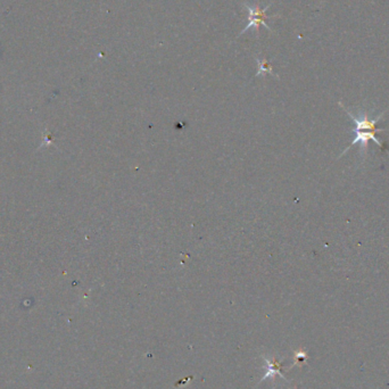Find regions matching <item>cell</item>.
<instances>
[{"instance_id":"1","label":"cell","mask_w":389,"mask_h":389,"mask_svg":"<svg viewBox=\"0 0 389 389\" xmlns=\"http://www.w3.org/2000/svg\"><path fill=\"white\" fill-rule=\"evenodd\" d=\"M272 4H270V5H267L265 8H263L262 10V8H259V6H257V5H250V4L244 3L245 10L248 12V24H247V27H246L243 31L239 33V36L244 34L245 32H247L249 29H255V31L258 33L259 32V25L261 24L270 31L271 29L265 22V19L267 17L266 12H267V10H269V7Z\"/></svg>"},{"instance_id":"2","label":"cell","mask_w":389,"mask_h":389,"mask_svg":"<svg viewBox=\"0 0 389 389\" xmlns=\"http://www.w3.org/2000/svg\"><path fill=\"white\" fill-rule=\"evenodd\" d=\"M353 132H355V137L353 138V140H352L351 145H349L348 148L344 150L343 154H341L340 156H343L346 151L351 149L354 145L358 144L360 145V151H361L362 157H364L367 153V148H369V141H371V140L375 142V144H377L380 148H383L382 142L378 140L377 137H375V133H377V131H371V130H365V129H354Z\"/></svg>"},{"instance_id":"3","label":"cell","mask_w":389,"mask_h":389,"mask_svg":"<svg viewBox=\"0 0 389 389\" xmlns=\"http://www.w3.org/2000/svg\"><path fill=\"white\" fill-rule=\"evenodd\" d=\"M258 62V73L257 74H262V73H265V72H272V67L271 65L267 64L265 60H257Z\"/></svg>"}]
</instances>
